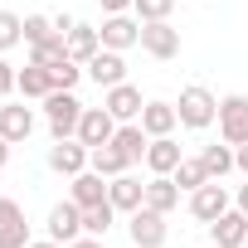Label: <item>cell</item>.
Segmentation results:
<instances>
[{
  "instance_id": "1",
  "label": "cell",
  "mask_w": 248,
  "mask_h": 248,
  "mask_svg": "<svg viewBox=\"0 0 248 248\" xmlns=\"http://www.w3.org/2000/svg\"><path fill=\"white\" fill-rule=\"evenodd\" d=\"M175 112H180V127H190V132H204V127H214V122H219V97H214L209 88L190 83V88H180V102H175Z\"/></svg>"
},
{
  "instance_id": "2",
  "label": "cell",
  "mask_w": 248,
  "mask_h": 248,
  "mask_svg": "<svg viewBox=\"0 0 248 248\" xmlns=\"http://www.w3.org/2000/svg\"><path fill=\"white\" fill-rule=\"evenodd\" d=\"M44 112H49V132H54V141H63V137H78L83 102L73 97V88H54V93L44 97Z\"/></svg>"
},
{
  "instance_id": "3",
  "label": "cell",
  "mask_w": 248,
  "mask_h": 248,
  "mask_svg": "<svg viewBox=\"0 0 248 248\" xmlns=\"http://www.w3.org/2000/svg\"><path fill=\"white\" fill-rule=\"evenodd\" d=\"M219 137H224L229 146H243V141H248V97H243V93L219 97Z\"/></svg>"
},
{
  "instance_id": "4",
  "label": "cell",
  "mask_w": 248,
  "mask_h": 248,
  "mask_svg": "<svg viewBox=\"0 0 248 248\" xmlns=\"http://www.w3.org/2000/svg\"><path fill=\"white\" fill-rule=\"evenodd\" d=\"M127 233H132L137 248H161L166 243V214L151 209V204H141V209L127 214Z\"/></svg>"
},
{
  "instance_id": "5",
  "label": "cell",
  "mask_w": 248,
  "mask_h": 248,
  "mask_svg": "<svg viewBox=\"0 0 248 248\" xmlns=\"http://www.w3.org/2000/svg\"><path fill=\"white\" fill-rule=\"evenodd\" d=\"M141 49H146L151 59H175V54H180V30H175L170 20H146V25H141Z\"/></svg>"
},
{
  "instance_id": "6",
  "label": "cell",
  "mask_w": 248,
  "mask_h": 248,
  "mask_svg": "<svg viewBox=\"0 0 248 248\" xmlns=\"http://www.w3.org/2000/svg\"><path fill=\"white\" fill-rule=\"evenodd\" d=\"M97 34H102V49L127 54L132 44H141V20H132V15H107V20L97 25Z\"/></svg>"
},
{
  "instance_id": "7",
  "label": "cell",
  "mask_w": 248,
  "mask_h": 248,
  "mask_svg": "<svg viewBox=\"0 0 248 248\" xmlns=\"http://www.w3.org/2000/svg\"><path fill=\"white\" fill-rule=\"evenodd\" d=\"M117 137V117L107 107H83V122H78V141L93 151V146H107Z\"/></svg>"
},
{
  "instance_id": "8",
  "label": "cell",
  "mask_w": 248,
  "mask_h": 248,
  "mask_svg": "<svg viewBox=\"0 0 248 248\" xmlns=\"http://www.w3.org/2000/svg\"><path fill=\"white\" fill-rule=\"evenodd\" d=\"M83 73H88L97 88H117V83H127V59H122L117 49H97V54L83 63Z\"/></svg>"
},
{
  "instance_id": "9",
  "label": "cell",
  "mask_w": 248,
  "mask_h": 248,
  "mask_svg": "<svg viewBox=\"0 0 248 248\" xmlns=\"http://www.w3.org/2000/svg\"><path fill=\"white\" fill-rule=\"evenodd\" d=\"M30 243V219L25 209L10 200V195H0V248H25Z\"/></svg>"
},
{
  "instance_id": "10",
  "label": "cell",
  "mask_w": 248,
  "mask_h": 248,
  "mask_svg": "<svg viewBox=\"0 0 248 248\" xmlns=\"http://www.w3.org/2000/svg\"><path fill=\"white\" fill-rule=\"evenodd\" d=\"M88 156H93V151H88L78 137H63V141H54V146H49V170H59V175H68V180H73L78 170H88Z\"/></svg>"
},
{
  "instance_id": "11",
  "label": "cell",
  "mask_w": 248,
  "mask_h": 248,
  "mask_svg": "<svg viewBox=\"0 0 248 248\" xmlns=\"http://www.w3.org/2000/svg\"><path fill=\"white\" fill-rule=\"evenodd\" d=\"M224 209H229V190H224L219 180H204L200 190H190V214H195L200 224H214Z\"/></svg>"
},
{
  "instance_id": "12",
  "label": "cell",
  "mask_w": 248,
  "mask_h": 248,
  "mask_svg": "<svg viewBox=\"0 0 248 248\" xmlns=\"http://www.w3.org/2000/svg\"><path fill=\"white\" fill-rule=\"evenodd\" d=\"M78 233H83V204H73V200L54 204V209H49V238L68 248V243H73Z\"/></svg>"
},
{
  "instance_id": "13",
  "label": "cell",
  "mask_w": 248,
  "mask_h": 248,
  "mask_svg": "<svg viewBox=\"0 0 248 248\" xmlns=\"http://www.w3.org/2000/svg\"><path fill=\"white\" fill-rule=\"evenodd\" d=\"M209 238H214V248H243L248 243V214L243 209H224L209 224Z\"/></svg>"
},
{
  "instance_id": "14",
  "label": "cell",
  "mask_w": 248,
  "mask_h": 248,
  "mask_svg": "<svg viewBox=\"0 0 248 248\" xmlns=\"http://www.w3.org/2000/svg\"><path fill=\"white\" fill-rule=\"evenodd\" d=\"M107 200L117 204V214H132V209H141V204H146V185H141L137 175L122 170V175H112V180H107Z\"/></svg>"
},
{
  "instance_id": "15",
  "label": "cell",
  "mask_w": 248,
  "mask_h": 248,
  "mask_svg": "<svg viewBox=\"0 0 248 248\" xmlns=\"http://www.w3.org/2000/svg\"><path fill=\"white\" fill-rule=\"evenodd\" d=\"M102 107L117 117V122H137L141 117V88H132V83H117V88H107V97H102Z\"/></svg>"
},
{
  "instance_id": "16",
  "label": "cell",
  "mask_w": 248,
  "mask_h": 248,
  "mask_svg": "<svg viewBox=\"0 0 248 248\" xmlns=\"http://www.w3.org/2000/svg\"><path fill=\"white\" fill-rule=\"evenodd\" d=\"M180 161L185 156H180V141L175 137H151V146H146V170L151 175H175Z\"/></svg>"
},
{
  "instance_id": "17",
  "label": "cell",
  "mask_w": 248,
  "mask_h": 248,
  "mask_svg": "<svg viewBox=\"0 0 248 248\" xmlns=\"http://www.w3.org/2000/svg\"><path fill=\"white\" fill-rule=\"evenodd\" d=\"M30 132H34V112H30L25 102L0 107V137H5L10 146H15V141H30Z\"/></svg>"
},
{
  "instance_id": "18",
  "label": "cell",
  "mask_w": 248,
  "mask_h": 248,
  "mask_svg": "<svg viewBox=\"0 0 248 248\" xmlns=\"http://www.w3.org/2000/svg\"><path fill=\"white\" fill-rule=\"evenodd\" d=\"M112 146L127 156V166H137V161H146L151 137H146V127H141V122H122V127H117V137H112Z\"/></svg>"
},
{
  "instance_id": "19",
  "label": "cell",
  "mask_w": 248,
  "mask_h": 248,
  "mask_svg": "<svg viewBox=\"0 0 248 248\" xmlns=\"http://www.w3.org/2000/svg\"><path fill=\"white\" fill-rule=\"evenodd\" d=\"M137 122L146 127V137H170L175 122H180V112H175V102H146Z\"/></svg>"
},
{
  "instance_id": "20",
  "label": "cell",
  "mask_w": 248,
  "mask_h": 248,
  "mask_svg": "<svg viewBox=\"0 0 248 248\" xmlns=\"http://www.w3.org/2000/svg\"><path fill=\"white\" fill-rule=\"evenodd\" d=\"M68 200H73V204H83V209H88V204H102V200H107V175H97L93 166H88V170H78V175H73V195H68Z\"/></svg>"
},
{
  "instance_id": "21",
  "label": "cell",
  "mask_w": 248,
  "mask_h": 248,
  "mask_svg": "<svg viewBox=\"0 0 248 248\" xmlns=\"http://www.w3.org/2000/svg\"><path fill=\"white\" fill-rule=\"evenodd\" d=\"M146 204L161 209V214H170V209L180 204V185H175V175H151V180H146Z\"/></svg>"
},
{
  "instance_id": "22",
  "label": "cell",
  "mask_w": 248,
  "mask_h": 248,
  "mask_svg": "<svg viewBox=\"0 0 248 248\" xmlns=\"http://www.w3.org/2000/svg\"><path fill=\"white\" fill-rule=\"evenodd\" d=\"M97 49H102V34H97V25H73V30H68V59L88 63Z\"/></svg>"
},
{
  "instance_id": "23",
  "label": "cell",
  "mask_w": 248,
  "mask_h": 248,
  "mask_svg": "<svg viewBox=\"0 0 248 248\" xmlns=\"http://www.w3.org/2000/svg\"><path fill=\"white\" fill-rule=\"evenodd\" d=\"M20 93L44 102V97L54 93V78H49V68H44V63H25V68H20Z\"/></svg>"
},
{
  "instance_id": "24",
  "label": "cell",
  "mask_w": 248,
  "mask_h": 248,
  "mask_svg": "<svg viewBox=\"0 0 248 248\" xmlns=\"http://www.w3.org/2000/svg\"><path fill=\"white\" fill-rule=\"evenodd\" d=\"M88 166H93L97 175H107V180H112V175H122V170H127V156H122V151H117V146L107 141V146H93Z\"/></svg>"
},
{
  "instance_id": "25",
  "label": "cell",
  "mask_w": 248,
  "mask_h": 248,
  "mask_svg": "<svg viewBox=\"0 0 248 248\" xmlns=\"http://www.w3.org/2000/svg\"><path fill=\"white\" fill-rule=\"evenodd\" d=\"M200 161H204L209 180H224V175L238 166V161H233V151H229V141H224V146H204V151H200Z\"/></svg>"
},
{
  "instance_id": "26",
  "label": "cell",
  "mask_w": 248,
  "mask_h": 248,
  "mask_svg": "<svg viewBox=\"0 0 248 248\" xmlns=\"http://www.w3.org/2000/svg\"><path fill=\"white\" fill-rule=\"evenodd\" d=\"M112 219H117V204H112V200L88 204V209H83V233H97V238H102V233L112 229Z\"/></svg>"
},
{
  "instance_id": "27",
  "label": "cell",
  "mask_w": 248,
  "mask_h": 248,
  "mask_svg": "<svg viewBox=\"0 0 248 248\" xmlns=\"http://www.w3.org/2000/svg\"><path fill=\"white\" fill-rule=\"evenodd\" d=\"M204 180H209V170H204L200 156H185V161L175 166V185H180V190H200Z\"/></svg>"
},
{
  "instance_id": "28",
  "label": "cell",
  "mask_w": 248,
  "mask_h": 248,
  "mask_svg": "<svg viewBox=\"0 0 248 248\" xmlns=\"http://www.w3.org/2000/svg\"><path fill=\"white\" fill-rule=\"evenodd\" d=\"M20 39H25V20L15 10H0V54H10Z\"/></svg>"
},
{
  "instance_id": "29",
  "label": "cell",
  "mask_w": 248,
  "mask_h": 248,
  "mask_svg": "<svg viewBox=\"0 0 248 248\" xmlns=\"http://www.w3.org/2000/svg\"><path fill=\"white\" fill-rule=\"evenodd\" d=\"M59 30H54V20L49 15H25V44L34 49V44H44V39H54Z\"/></svg>"
},
{
  "instance_id": "30",
  "label": "cell",
  "mask_w": 248,
  "mask_h": 248,
  "mask_svg": "<svg viewBox=\"0 0 248 248\" xmlns=\"http://www.w3.org/2000/svg\"><path fill=\"white\" fill-rule=\"evenodd\" d=\"M132 10H137V20H141V25H146V20H170L175 0H132Z\"/></svg>"
},
{
  "instance_id": "31",
  "label": "cell",
  "mask_w": 248,
  "mask_h": 248,
  "mask_svg": "<svg viewBox=\"0 0 248 248\" xmlns=\"http://www.w3.org/2000/svg\"><path fill=\"white\" fill-rule=\"evenodd\" d=\"M49 78H54V88H73L83 78V68H78V59H59V63H49Z\"/></svg>"
},
{
  "instance_id": "32",
  "label": "cell",
  "mask_w": 248,
  "mask_h": 248,
  "mask_svg": "<svg viewBox=\"0 0 248 248\" xmlns=\"http://www.w3.org/2000/svg\"><path fill=\"white\" fill-rule=\"evenodd\" d=\"M10 93H20V68L0 59V97H10Z\"/></svg>"
},
{
  "instance_id": "33",
  "label": "cell",
  "mask_w": 248,
  "mask_h": 248,
  "mask_svg": "<svg viewBox=\"0 0 248 248\" xmlns=\"http://www.w3.org/2000/svg\"><path fill=\"white\" fill-rule=\"evenodd\" d=\"M68 248H107V243H102V238H97V233H78V238H73V243H68Z\"/></svg>"
},
{
  "instance_id": "34",
  "label": "cell",
  "mask_w": 248,
  "mask_h": 248,
  "mask_svg": "<svg viewBox=\"0 0 248 248\" xmlns=\"http://www.w3.org/2000/svg\"><path fill=\"white\" fill-rule=\"evenodd\" d=\"M73 25H78V20H73V15H54V30H59V34H63V39H68V30H73Z\"/></svg>"
},
{
  "instance_id": "35",
  "label": "cell",
  "mask_w": 248,
  "mask_h": 248,
  "mask_svg": "<svg viewBox=\"0 0 248 248\" xmlns=\"http://www.w3.org/2000/svg\"><path fill=\"white\" fill-rule=\"evenodd\" d=\"M97 5H102L107 15H122V10H127V5H132V0H97Z\"/></svg>"
},
{
  "instance_id": "36",
  "label": "cell",
  "mask_w": 248,
  "mask_h": 248,
  "mask_svg": "<svg viewBox=\"0 0 248 248\" xmlns=\"http://www.w3.org/2000/svg\"><path fill=\"white\" fill-rule=\"evenodd\" d=\"M233 161H238V170H243V175H248V141H243V146H238V151H233Z\"/></svg>"
},
{
  "instance_id": "37",
  "label": "cell",
  "mask_w": 248,
  "mask_h": 248,
  "mask_svg": "<svg viewBox=\"0 0 248 248\" xmlns=\"http://www.w3.org/2000/svg\"><path fill=\"white\" fill-rule=\"evenodd\" d=\"M5 166H10V141L0 137V170H5Z\"/></svg>"
},
{
  "instance_id": "38",
  "label": "cell",
  "mask_w": 248,
  "mask_h": 248,
  "mask_svg": "<svg viewBox=\"0 0 248 248\" xmlns=\"http://www.w3.org/2000/svg\"><path fill=\"white\" fill-rule=\"evenodd\" d=\"M25 248H63V243H54V238H39V243H34V238H30Z\"/></svg>"
},
{
  "instance_id": "39",
  "label": "cell",
  "mask_w": 248,
  "mask_h": 248,
  "mask_svg": "<svg viewBox=\"0 0 248 248\" xmlns=\"http://www.w3.org/2000/svg\"><path fill=\"white\" fill-rule=\"evenodd\" d=\"M238 209H243V214H248V185H243V190H238Z\"/></svg>"
},
{
  "instance_id": "40",
  "label": "cell",
  "mask_w": 248,
  "mask_h": 248,
  "mask_svg": "<svg viewBox=\"0 0 248 248\" xmlns=\"http://www.w3.org/2000/svg\"><path fill=\"white\" fill-rule=\"evenodd\" d=\"M243 248H248V243H243Z\"/></svg>"
}]
</instances>
